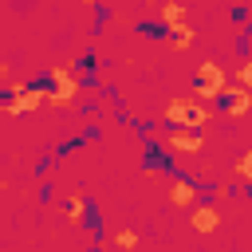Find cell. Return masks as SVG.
<instances>
[{
	"instance_id": "obj_1",
	"label": "cell",
	"mask_w": 252,
	"mask_h": 252,
	"mask_svg": "<svg viewBox=\"0 0 252 252\" xmlns=\"http://www.w3.org/2000/svg\"><path fill=\"white\" fill-rule=\"evenodd\" d=\"M224 87H228V75H224V67H220L217 59H205V63L197 67V83H193V94H197L201 102H220Z\"/></svg>"
},
{
	"instance_id": "obj_2",
	"label": "cell",
	"mask_w": 252,
	"mask_h": 252,
	"mask_svg": "<svg viewBox=\"0 0 252 252\" xmlns=\"http://www.w3.org/2000/svg\"><path fill=\"white\" fill-rule=\"evenodd\" d=\"M47 102V94L43 91H35L32 83H24L12 98H4V114H12V118H20V114H32V110H39Z\"/></svg>"
},
{
	"instance_id": "obj_3",
	"label": "cell",
	"mask_w": 252,
	"mask_h": 252,
	"mask_svg": "<svg viewBox=\"0 0 252 252\" xmlns=\"http://www.w3.org/2000/svg\"><path fill=\"white\" fill-rule=\"evenodd\" d=\"M51 71H55V87H51V94H47V106H71L75 94H79L75 71H67V67H51Z\"/></svg>"
},
{
	"instance_id": "obj_4",
	"label": "cell",
	"mask_w": 252,
	"mask_h": 252,
	"mask_svg": "<svg viewBox=\"0 0 252 252\" xmlns=\"http://www.w3.org/2000/svg\"><path fill=\"white\" fill-rule=\"evenodd\" d=\"M201 146H205L201 130H189V126H169L165 130V150H173V154H197Z\"/></svg>"
},
{
	"instance_id": "obj_5",
	"label": "cell",
	"mask_w": 252,
	"mask_h": 252,
	"mask_svg": "<svg viewBox=\"0 0 252 252\" xmlns=\"http://www.w3.org/2000/svg\"><path fill=\"white\" fill-rule=\"evenodd\" d=\"M248 106H252V91L248 87H224V94H220V114H228V118H240V114H248Z\"/></svg>"
},
{
	"instance_id": "obj_6",
	"label": "cell",
	"mask_w": 252,
	"mask_h": 252,
	"mask_svg": "<svg viewBox=\"0 0 252 252\" xmlns=\"http://www.w3.org/2000/svg\"><path fill=\"white\" fill-rule=\"evenodd\" d=\"M197 102H201L197 94H189V98H185V94H181V98H169V106H165V126H185L189 114L197 110Z\"/></svg>"
},
{
	"instance_id": "obj_7",
	"label": "cell",
	"mask_w": 252,
	"mask_h": 252,
	"mask_svg": "<svg viewBox=\"0 0 252 252\" xmlns=\"http://www.w3.org/2000/svg\"><path fill=\"white\" fill-rule=\"evenodd\" d=\"M169 205L173 209H193L197 205V185L193 181H173L169 185Z\"/></svg>"
},
{
	"instance_id": "obj_8",
	"label": "cell",
	"mask_w": 252,
	"mask_h": 252,
	"mask_svg": "<svg viewBox=\"0 0 252 252\" xmlns=\"http://www.w3.org/2000/svg\"><path fill=\"white\" fill-rule=\"evenodd\" d=\"M217 220H220V213L213 209V205H201V209H189V224L201 232V236H209L213 228H217Z\"/></svg>"
},
{
	"instance_id": "obj_9",
	"label": "cell",
	"mask_w": 252,
	"mask_h": 252,
	"mask_svg": "<svg viewBox=\"0 0 252 252\" xmlns=\"http://www.w3.org/2000/svg\"><path fill=\"white\" fill-rule=\"evenodd\" d=\"M63 213L71 217V224H83L87 213H91V197H87V193H71V197L63 201Z\"/></svg>"
},
{
	"instance_id": "obj_10",
	"label": "cell",
	"mask_w": 252,
	"mask_h": 252,
	"mask_svg": "<svg viewBox=\"0 0 252 252\" xmlns=\"http://www.w3.org/2000/svg\"><path fill=\"white\" fill-rule=\"evenodd\" d=\"M185 20V4L181 0H165L161 4V24H181Z\"/></svg>"
},
{
	"instance_id": "obj_11",
	"label": "cell",
	"mask_w": 252,
	"mask_h": 252,
	"mask_svg": "<svg viewBox=\"0 0 252 252\" xmlns=\"http://www.w3.org/2000/svg\"><path fill=\"white\" fill-rule=\"evenodd\" d=\"M138 32H142V35H150V39H169V24H161V20H158V24H154V20H142V24H138Z\"/></svg>"
},
{
	"instance_id": "obj_12",
	"label": "cell",
	"mask_w": 252,
	"mask_h": 252,
	"mask_svg": "<svg viewBox=\"0 0 252 252\" xmlns=\"http://www.w3.org/2000/svg\"><path fill=\"white\" fill-rule=\"evenodd\" d=\"M232 173H236L240 181H248V185H252V150H244V154L232 161Z\"/></svg>"
},
{
	"instance_id": "obj_13",
	"label": "cell",
	"mask_w": 252,
	"mask_h": 252,
	"mask_svg": "<svg viewBox=\"0 0 252 252\" xmlns=\"http://www.w3.org/2000/svg\"><path fill=\"white\" fill-rule=\"evenodd\" d=\"M114 244H118V248H134V244H138V232H134V228H118V232H114Z\"/></svg>"
},
{
	"instance_id": "obj_14",
	"label": "cell",
	"mask_w": 252,
	"mask_h": 252,
	"mask_svg": "<svg viewBox=\"0 0 252 252\" xmlns=\"http://www.w3.org/2000/svg\"><path fill=\"white\" fill-rule=\"evenodd\" d=\"M236 83L252 91V59H248V63H240V71H236Z\"/></svg>"
},
{
	"instance_id": "obj_15",
	"label": "cell",
	"mask_w": 252,
	"mask_h": 252,
	"mask_svg": "<svg viewBox=\"0 0 252 252\" xmlns=\"http://www.w3.org/2000/svg\"><path fill=\"white\" fill-rule=\"evenodd\" d=\"M94 63H98V59H94V51H83V59H79V71H83V75H91V71H94Z\"/></svg>"
}]
</instances>
